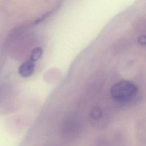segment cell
<instances>
[{"instance_id": "1", "label": "cell", "mask_w": 146, "mask_h": 146, "mask_svg": "<svg viewBox=\"0 0 146 146\" xmlns=\"http://www.w3.org/2000/svg\"><path fill=\"white\" fill-rule=\"evenodd\" d=\"M137 93V87L132 81L121 80L115 83L110 90L112 98L118 102H127Z\"/></svg>"}, {"instance_id": "2", "label": "cell", "mask_w": 146, "mask_h": 146, "mask_svg": "<svg viewBox=\"0 0 146 146\" xmlns=\"http://www.w3.org/2000/svg\"><path fill=\"white\" fill-rule=\"evenodd\" d=\"M35 69L34 62L26 61L23 63L19 67L18 72L19 75L23 78H27L30 76L34 73Z\"/></svg>"}, {"instance_id": "3", "label": "cell", "mask_w": 146, "mask_h": 146, "mask_svg": "<svg viewBox=\"0 0 146 146\" xmlns=\"http://www.w3.org/2000/svg\"><path fill=\"white\" fill-rule=\"evenodd\" d=\"M43 54V50L40 47H36L34 48L30 55V60L33 62L38 61Z\"/></svg>"}, {"instance_id": "4", "label": "cell", "mask_w": 146, "mask_h": 146, "mask_svg": "<svg viewBox=\"0 0 146 146\" xmlns=\"http://www.w3.org/2000/svg\"><path fill=\"white\" fill-rule=\"evenodd\" d=\"M90 115L93 119H99L102 115V111L99 107H95L91 110Z\"/></svg>"}, {"instance_id": "5", "label": "cell", "mask_w": 146, "mask_h": 146, "mask_svg": "<svg viewBox=\"0 0 146 146\" xmlns=\"http://www.w3.org/2000/svg\"><path fill=\"white\" fill-rule=\"evenodd\" d=\"M137 40H138L139 43L142 46H144L146 43V37L144 34L140 35L138 37Z\"/></svg>"}]
</instances>
